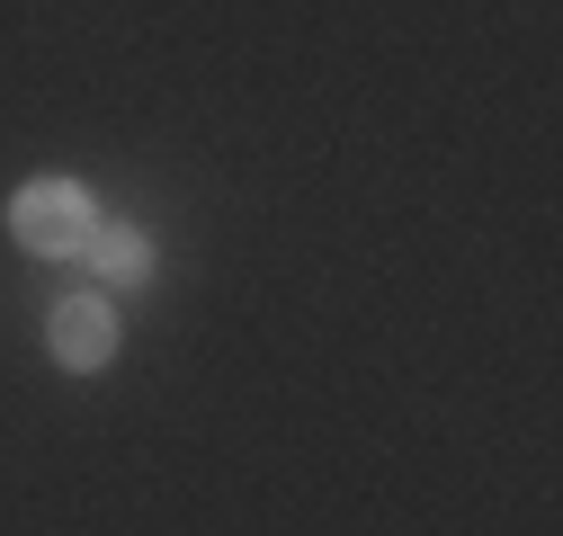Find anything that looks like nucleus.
I'll use <instances>...</instances> for the list:
<instances>
[{"instance_id":"obj_1","label":"nucleus","mask_w":563,"mask_h":536,"mask_svg":"<svg viewBox=\"0 0 563 536\" xmlns=\"http://www.w3.org/2000/svg\"><path fill=\"white\" fill-rule=\"evenodd\" d=\"M10 233H19V250H36V259H81V242L99 233V197H90L81 179L45 170V179H27V188L10 197Z\"/></svg>"},{"instance_id":"obj_2","label":"nucleus","mask_w":563,"mask_h":536,"mask_svg":"<svg viewBox=\"0 0 563 536\" xmlns=\"http://www.w3.org/2000/svg\"><path fill=\"white\" fill-rule=\"evenodd\" d=\"M45 349H54L63 376H99V367L117 358V304H108V287L63 295V304L45 313Z\"/></svg>"},{"instance_id":"obj_3","label":"nucleus","mask_w":563,"mask_h":536,"mask_svg":"<svg viewBox=\"0 0 563 536\" xmlns=\"http://www.w3.org/2000/svg\"><path fill=\"white\" fill-rule=\"evenodd\" d=\"M81 268H90L99 287H153L162 250H153V233H144V224H117V215H99V233L81 242Z\"/></svg>"}]
</instances>
